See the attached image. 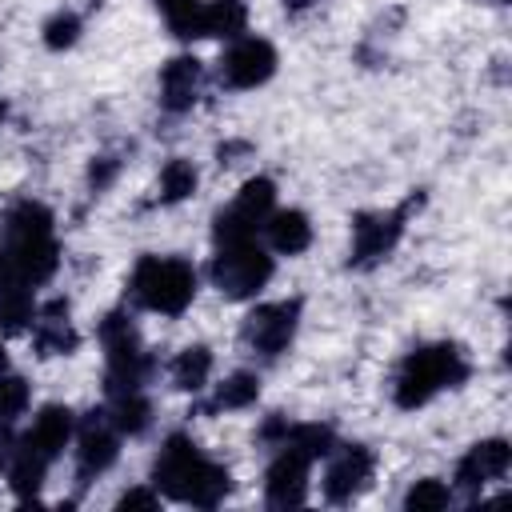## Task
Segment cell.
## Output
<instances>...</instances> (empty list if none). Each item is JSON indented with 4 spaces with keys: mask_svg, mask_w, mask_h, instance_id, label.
<instances>
[{
    "mask_svg": "<svg viewBox=\"0 0 512 512\" xmlns=\"http://www.w3.org/2000/svg\"><path fill=\"white\" fill-rule=\"evenodd\" d=\"M152 484L168 500L192 504V508H216L232 492V476L224 464L208 460L200 444L184 432H172L164 448L152 460Z\"/></svg>",
    "mask_w": 512,
    "mask_h": 512,
    "instance_id": "1",
    "label": "cell"
},
{
    "mask_svg": "<svg viewBox=\"0 0 512 512\" xmlns=\"http://www.w3.org/2000/svg\"><path fill=\"white\" fill-rule=\"evenodd\" d=\"M52 212L36 200H20L12 204L8 220H4V256L12 264V280L16 284H44L56 264H60V244H56V228H52Z\"/></svg>",
    "mask_w": 512,
    "mask_h": 512,
    "instance_id": "2",
    "label": "cell"
},
{
    "mask_svg": "<svg viewBox=\"0 0 512 512\" xmlns=\"http://www.w3.org/2000/svg\"><path fill=\"white\" fill-rule=\"evenodd\" d=\"M468 380V360H464V348L452 344V340H436V344H420L412 348L400 368H396V384H392V396L404 412L412 408H424L432 396H440L444 388H456Z\"/></svg>",
    "mask_w": 512,
    "mask_h": 512,
    "instance_id": "3",
    "label": "cell"
},
{
    "mask_svg": "<svg viewBox=\"0 0 512 512\" xmlns=\"http://www.w3.org/2000/svg\"><path fill=\"white\" fill-rule=\"evenodd\" d=\"M128 292L140 308L160 316H180L196 300V268L184 256H140Z\"/></svg>",
    "mask_w": 512,
    "mask_h": 512,
    "instance_id": "4",
    "label": "cell"
},
{
    "mask_svg": "<svg viewBox=\"0 0 512 512\" xmlns=\"http://www.w3.org/2000/svg\"><path fill=\"white\" fill-rule=\"evenodd\" d=\"M96 332H100V344H104V356H108V376H104L108 396H112V392L144 388V384L152 380V372H156V360L144 352V340H140L132 316L120 312V308H112V312L100 320Z\"/></svg>",
    "mask_w": 512,
    "mask_h": 512,
    "instance_id": "5",
    "label": "cell"
},
{
    "mask_svg": "<svg viewBox=\"0 0 512 512\" xmlns=\"http://www.w3.org/2000/svg\"><path fill=\"white\" fill-rule=\"evenodd\" d=\"M276 264L272 256L256 244V240H236V244H216V256L208 264L212 284L228 296V300H252L268 280H272Z\"/></svg>",
    "mask_w": 512,
    "mask_h": 512,
    "instance_id": "6",
    "label": "cell"
},
{
    "mask_svg": "<svg viewBox=\"0 0 512 512\" xmlns=\"http://www.w3.org/2000/svg\"><path fill=\"white\" fill-rule=\"evenodd\" d=\"M276 212V184L268 176H252L228 208L216 212L212 220V240L216 244H236V240H256L264 232L268 216Z\"/></svg>",
    "mask_w": 512,
    "mask_h": 512,
    "instance_id": "7",
    "label": "cell"
},
{
    "mask_svg": "<svg viewBox=\"0 0 512 512\" xmlns=\"http://www.w3.org/2000/svg\"><path fill=\"white\" fill-rule=\"evenodd\" d=\"M420 204V196H412L408 204H400V208H392V212H360L356 220H352V268H372V264H380V260H388L392 256V248L400 244V236H404V220H408V212Z\"/></svg>",
    "mask_w": 512,
    "mask_h": 512,
    "instance_id": "8",
    "label": "cell"
},
{
    "mask_svg": "<svg viewBox=\"0 0 512 512\" xmlns=\"http://www.w3.org/2000/svg\"><path fill=\"white\" fill-rule=\"evenodd\" d=\"M296 328H300V300H272V304H260V308L248 312V320H244V344L256 356L276 360L296 340Z\"/></svg>",
    "mask_w": 512,
    "mask_h": 512,
    "instance_id": "9",
    "label": "cell"
},
{
    "mask_svg": "<svg viewBox=\"0 0 512 512\" xmlns=\"http://www.w3.org/2000/svg\"><path fill=\"white\" fill-rule=\"evenodd\" d=\"M116 452H120V432H116L108 408L88 412L76 424V476H80V484H88L100 472H108Z\"/></svg>",
    "mask_w": 512,
    "mask_h": 512,
    "instance_id": "10",
    "label": "cell"
},
{
    "mask_svg": "<svg viewBox=\"0 0 512 512\" xmlns=\"http://www.w3.org/2000/svg\"><path fill=\"white\" fill-rule=\"evenodd\" d=\"M276 72V48L264 36H236L220 56V84L224 88H260Z\"/></svg>",
    "mask_w": 512,
    "mask_h": 512,
    "instance_id": "11",
    "label": "cell"
},
{
    "mask_svg": "<svg viewBox=\"0 0 512 512\" xmlns=\"http://www.w3.org/2000/svg\"><path fill=\"white\" fill-rule=\"evenodd\" d=\"M328 472H324V500L332 504H348L352 496H360L376 472V456L364 444H336L328 452Z\"/></svg>",
    "mask_w": 512,
    "mask_h": 512,
    "instance_id": "12",
    "label": "cell"
},
{
    "mask_svg": "<svg viewBox=\"0 0 512 512\" xmlns=\"http://www.w3.org/2000/svg\"><path fill=\"white\" fill-rule=\"evenodd\" d=\"M308 468H312V460L304 452L280 444V452L264 476V500L272 508H300L308 500Z\"/></svg>",
    "mask_w": 512,
    "mask_h": 512,
    "instance_id": "13",
    "label": "cell"
},
{
    "mask_svg": "<svg viewBox=\"0 0 512 512\" xmlns=\"http://www.w3.org/2000/svg\"><path fill=\"white\" fill-rule=\"evenodd\" d=\"M508 464H512L508 440H480V444H472V448L460 456V464H456V484H460L464 492H480L484 484L500 480V476L508 472Z\"/></svg>",
    "mask_w": 512,
    "mask_h": 512,
    "instance_id": "14",
    "label": "cell"
},
{
    "mask_svg": "<svg viewBox=\"0 0 512 512\" xmlns=\"http://www.w3.org/2000/svg\"><path fill=\"white\" fill-rule=\"evenodd\" d=\"M32 344L40 356H72L80 336L72 328V316H68V300H48L44 308H36V320H32Z\"/></svg>",
    "mask_w": 512,
    "mask_h": 512,
    "instance_id": "15",
    "label": "cell"
},
{
    "mask_svg": "<svg viewBox=\"0 0 512 512\" xmlns=\"http://www.w3.org/2000/svg\"><path fill=\"white\" fill-rule=\"evenodd\" d=\"M200 80H204V68H200L196 56H172L160 68V104H164V112H188L200 96Z\"/></svg>",
    "mask_w": 512,
    "mask_h": 512,
    "instance_id": "16",
    "label": "cell"
},
{
    "mask_svg": "<svg viewBox=\"0 0 512 512\" xmlns=\"http://www.w3.org/2000/svg\"><path fill=\"white\" fill-rule=\"evenodd\" d=\"M72 436H76V416H72V408H64V404H44V408L36 412L32 428L24 432V444L36 448L40 456L56 460V456L68 448Z\"/></svg>",
    "mask_w": 512,
    "mask_h": 512,
    "instance_id": "17",
    "label": "cell"
},
{
    "mask_svg": "<svg viewBox=\"0 0 512 512\" xmlns=\"http://www.w3.org/2000/svg\"><path fill=\"white\" fill-rule=\"evenodd\" d=\"M264 232H268L272 252H280V256H300V252L312 244V224H308V216H304L300 208H280V212H272L268 224H264Z\"/></svg>",
    "mask_w": 512,
    "mask_h": 512,
    "instance_id": "18",
    "label": "cell"
},
{
    "mask_svg": "<svg viewBox=\"0 0 512 512\" xmlns=\"http://www.w3.org/2000/svg\"><path fill=\"white\" fill-rule=\"evenodd\" d=\"M48 456H40L36 448H28L24 440L12 448V456H8V484H12V492L20 496V500H32V496H40V488H44V476H48Z\"/></svg>",
    "mask_w": 512,
    "mask_h": 512,
    "instance_id": "19",
    "label": "cell"
},
{
    "mask_svg": "<svg viewBox=\"0 0 512 512\" xmlns=\"http://www.w3.org/2000/svg\"><path fill=\"white\" fill-rule=\"evenodd\" d=\"M108 416H112V424H116L120 436H140V432L152 424V404H148L144 388L112 392V396H108Z\"/></svg>",
    "mask_w": 512,
    "mask_h": 512,
    "instance_id": "20",
    "label": "cell"
},
{
    "mask_svg": "<svg viewBox=\"0 0 512 512\" xmlns=\"http://www.w3.org/2000/svg\"><path fill=\"white\" fill-rule=\"evenodd\" d=\"M36 320V300L28 284H8L0 288V336H20Z\"/></svg>",
    "mask_w": 512,
    "mask_h": 512,
    "instance_id": "21",
    "label": "cell"
},
{
    "mask_svg": "<svg viewBox=\"0 0 512 512\" xmlns=\"http://www.w3.org/2000/svg\"><path fill=\"white\" fill-rule=\"evenodd\" d=\"M168 376H172V384L180 392H200L208 384V376H212V352L204 344H188L184 352H176Z\"/></svg>",
    "mask_w": 512,
    "mask_h": 512,
    "instance_id": "22",
    "label": "cell"
},
{
    "mask_svg": "<svg viewBox=\"0 0 512 512\" xmlns=\"http://www.w3.org/2000/svg\"><path fill=\"white\" fill-rule=\"evenodd\" d=\"M256 396H260V380H256V372H232L228 380L216 384V392H212V400L204 404V412L248 408V404H256Z\"/></svg>",
    "mask_w": 512,
    "mask_h": 512,
    "instance_id": "23",
    "label": "cell"
},
{
    "mask_svg": "<svg viewBox=\"0 0 512 512\" xmlns=\"http://www.w3.org/2000/svg\"><path fill=\"white\" fill-rule=\"evenodd\" d=\"M248 24L244 0H204V36H228L236 40Z\"/></svg>",
    "mask_w": 512,
    "mask_h": 512,
    "instance_id": "24",
    "label": "cell"
},
{
    "mask_svg": "<svg viewBox=\"0 0 512 512\" xmlns=\"http://www.w3.org/2000/svg\"><path fill=\"white\" fill-rule=\"evenodd\" d=\"M156 8L164 12L168 28L180 40H200L204 36V0H156Z\"/></svg>",
    "mask_w": 512,
    "mask_h": 512,
    "instance_id": "25",
    "label": "cell"
},
{
    "mask_svg": "<svg viewBox=\"0 0 512 512\" xmlns=\"http://www.w3.org/2000/svg\"><path fill=\"white\" fill-rule=\"evenodd\" d=\"M196 180H200V176H196L192 160H180V156L168 160V164L160 168V184H156V188H160V192H156L160 204H180V200H188V196L196 192Z\"/></svg>",
    "mask_w": 512,
    "mask_h": 512,
    "instance_id": "26",
    "label": "cell"
},
{
    "mask_svg": "<svg viewBox=\"0 0 512 512\" xmlns=\"http://www.w3.org/2000/svg\"><path fill=\"white\" fill-rule=\"evenodd\" d=\"M448 504H452V488L444 480H436V476L416 480L408 488V496H404V508L408 512H436V508H448Z\"/></svg>",
    "mask_w": 512,
    "mask_h": 512,
    "instance_id": "27",
    "label": "cell"
},
{
    "mask_svg": "<svg viewBox=\"0 0 512 512\" xmlns=\"http://www.w3.org/2000/svg\"><path fill=\"white\" fill-rule=\"evenodd\" d=\"M28 408V384L16 372H0V428H8Z\"/></svg>",
    "mask_w": 512,
    "mask_h": 512,
    "instance_id": "28",
    "label": "cell"
},
{
    "mask_svg": "<svg viewBox=\"0 0 512 512\" xmlns=\"http://www.w3.org/2000/svg\"><path fill=\"white\" fill-rule=\"evenodd\" d=\"M80 28H84L80 16L64 8V12H56V16L44 20V44H48L52 52H64V48H72V44L80 40Z\"/></svg>",
    "mask_w": 512,
    "mask_h": 512,
    "instance_id": "29",
    "label": "cell"
},
{
    "mask_svg": "<svg viewBox=\"0 0 512 512\" xmlns=\"http://www.w3.org/2000/svg\"><path fill=\"white\" fill-rule=\"evenodd\" d=\"M116 172H120V160H116V156H96L92 168H88V184H92V192H104V188L116 180Z\"/></svg>",
    "mask_w": 512,
    "mask_h": 512,
    "instance_id": "30",
    "label": "cell"
},
{
    "mask_svg": "<svg viewBox=\"0 0 512 512\" xmlns=\"http://www.w3.org/2000/svg\"><path fill=\"white\" fill-rule=\"evenodd\" d=\"M156 504H160V496L148 492V488H128V492L116 500V508H124V512H128V508H156Z\"/></svg>",
    "mask_w": 512,
    "mask_h": 512,
    "instance_id": "31",
    "label": "cell"
},
{
    "mask_svg": "<svg viewBox=\"0 0 512 512\" xmlns=\"http://www.w3.org/2000/svg\"><path fill=\"white\" fill-rule=\"evenodd\" d=\"M8 456H12V448H8V436H4V428H0V468L8 464Z\"/></svg>",
    "mask_w": 512,
    "mask_h": 512,
    "instance_id": "32",
    "label": "cell"
},
{
    "mask_svg": "<svg viewBox=\"0 0 512 512\" xmlns=\"http://www.w3.org/2000/svg\"><path fill=\"white\" fill-rule=\"evenodd\" d=\"M288 8H308V4H316V0H284Z\"/></svg>",
    "mask_w": 512,
    "mask_h": 512,
    "instance_id": "33",
    "label": "cell"
},
{
    "mask_svg": "<svg viewBox=\"0 0 512 512\" xmlns=\"http://www.w3.org/2000/svg\"><path fill=\"white\" fill-rule=\"evenodd\" d=\"M0 120H4V104H0Z\"/></svg>",
    "mask_w": 512,
    "mask_h": 512,
    "instance_id": "34",
    "label": "cell"
}]
</instances>
